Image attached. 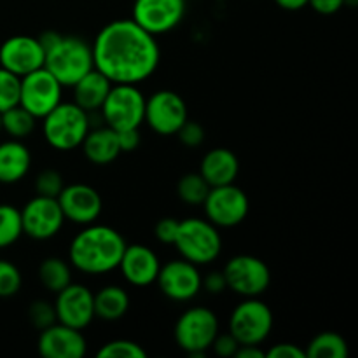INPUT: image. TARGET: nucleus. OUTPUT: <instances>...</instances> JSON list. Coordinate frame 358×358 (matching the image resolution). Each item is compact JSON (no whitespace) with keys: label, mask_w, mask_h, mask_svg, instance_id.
<instances>
[{"label":"nucleus","mask_w":358,"mask_h":358,"mask_svg":"<svg viewBox=\"0 0 358 358\" xmlns=\"http://www.w3.org/2000/svg\"><path fill=\"white\" fill-rule=\"evenodd\" d=\"M227 289L241 297H259L271 285V271L262 259L255 255H234L222 269Z\"/></svg>","instance_id":"9"},{"label":"nucleus","mask_w":358,"mask_h":358,"mask_svg":"<svg viewBox=\"0 0 358 358\" xmlns=\"http://www.w3.org/2000/svg\"><path fill=\"white\" fill-rule=\"evenodd\" d=\"M236 358H266V352L261 345H241L236 350Z\"/></svg>","instance_id":"44"},{"label":"nucleus","mask_w":358,"mask_h":358,"mask_svg":"<svg viewBox=\"0 0 358 358\" xmlns=\"http://www.w3.org/2000/svg\"><path fill=\"white\" fill-rule=\"evenodd\" d=\"M201 282L203 276L198 266L185 259H175L161 266L156 278L161 292L177 303L194 299L201 292Z\"/></svg>","instance_id":"15"},{"label":"nucleus","mask_w":358,"mask_h":358,"mask_svg":"<svg viewBox=\"0 0 358 358\" xmlns=\"http://www.w3.org/2000/svg\"><path fill=\"white\" fill-rule=\"evenodd\" d=\"M119 269L129 285L149 287L156 283L161 262L152 248L142 243L126 245L124 254L119 262Z\"/></svg>","instance_id":"20"},{"label":"nucleus","mask_w":358,"mask_h":358,"mask_svg":"<svg viewBox=\"0 0 358 358\" xmlns=\"http://www.w3.org/2000/svg\"><path fill=\"white\" fill-rule=\"evenodd\" d=\"M304 353L306 358H346L350 350L348 343L341 334L322 332L311 339Z\"/></svg>","instance_id":"27"},{"label":"nucleus","mask_w":358,"mask_h":358,"mask_svg":"<svg viewBox=\"0 0 358 358\" xmlns=\"http://www.w3.org/2000/svg\"><path fill=\"white\" fill-rule=\"evenodd\" d=\"M37 348L44 358H83L87 352L83 332L59 322L41 331Z\"/></svg>","instance_id":"19"},{"label":"nucleus","mask_w":358,"mask_h":358,"mask_svg":"<svg viewBox=\"0 0 358 358\" xmlns=\"http://www.w3.org/2000/svg\"><path fill=\"white\" fill-rule=\"evenodd\" d=\"M210 185L205 178L201 177L199 171H192V173H185L180 177L177 184V194L182 203L189 206H198L203 205L210 192Z\"/></svg>","instance_id":"29"},{"label":"nucleus","mask_w":358,"mask_h":358,"mask_svg":"<svg viewBox=\"0 0 358 358\" xmlns=\"http://www.w3.org/2000/svg\"><path fill=\"white\" fill-rule=\"evenodd\" d=\"M110 87L112 83L100 72V70H90L86 76L80 77V79L72 86L73 103L79 105V107L83 108V110H86L87 114L98 112L101 108V105H103Z\"/></svg>","instance_id":"24"},{"label":"nucleus","mask_w":358,"mask_h":358,"mask_svg":"<svg viewBox=\"0 0 358 358\" xmlns=\"http://www.w3.org/2000/svg\"><path fill=\"white\" fill-rule=\"evenodd\" d=\"M275 2L285 10H301L308 6V0H275Z\"/></svg>","instance_id":"45"},{"label":"nucleus","mask_w":358,"mask_h":358,"mask_svg":"<svg viewBox=\"0 0 358 358\" xmlns=\"http://www.w3.org/2000/svg\"><path fill=\"white\" fill-rule=\"evenodd\" d=\"M206 220L217 227H236L247 219L250 212V199L247 192L234 184L210 189L203 201Z\"/></svg>","instance_id":"10"},{"label":"nucleus","mask_w":358,"mask_h":358,"mask_svg":"<svg viewBox=\"0 0 358 358\" xmlns=\"http://www.w3.org/2000/svg\"><path fill=\"white\" fill-rule=\"evenodd\" d=\"M187 10V0H135L133 17L143 30L163 35L182 23Z\"/></svg>","instance_id":"14"},{"label":"nucleus","mask_w":358,"mask_h":358,"mask_svg":"<svg viewBox=\"0 0 358 358\" xmlns=\"http://www.w3.org/2000/svg\"><path fill=\"white\" fill-rule=\"evenodd\" d=\"M94 69L112 84H140L159 66L161 51L156 35L133 20H115L94 37Z\"/></svg>","instance_id":"1"},{"label":"nucleus","mask_w":358,"mask_h":358,"mask_svg":"<svg viewBox=\"0 0 358 358\" xmlns=\"http://www.w3.org/2000/svg\"><path fill=\"white\" fill-rule=\"evenodd\" d=\"M23 236L21 210L2 203L0 205V248H7Z\"/></svg>","instance_id":"30"},{"label":"nucleus","mask_w":358,"mask_h":358,"mask_svg":"<svg viewBox=\"0 0 358 358\" xmlns=\"http://www.w3.org/2000/svg\"><path fill=\"white\" fill-rule=\"evenodd\" d=\"M83 152L90 163L96 164V166H105V164L114 163L121 154V147L117 142V133L108 126L103 128H94L87 131L84 136Z\"/></svg>","instance_id":"23"},{"label":"nucleus","mask_w":358,"mask_h":358,"mask_svg":"<svg viewBox=\"0 0 358 358\" xmlns=\"http://www.w3.org/2000/svg\"><path fill=\"white\" fill-rule=\"evenodd\" d=\"M21 224L23 234L37 241H45L55 238L65 224L62 208L56 198L38 196L31 198L21 210Z\"/></svg>","instance_id":"13"},{"label":"nucleus","mask_w":358,"mask_h":358,"mask_svg":"<svg viewBox=\"0 0 358 358\" xmlns=\"http://www.w3.org/2000/svg\"><path fill=\"white\" fill-rule=\"evenodd\" d=\"M266 358H306V353L292 343H280L266 352Z\"/></svg>","instance_id":"39"},{"label":"nucleus","mask_w":358,"mask_h":358,"mask_svg":"<svg viewBox=\"0 0 358 358\" xmlns=\"http://www.w3.org/2000/svg\"><path fill=\"white\" fill-rule=\"evenodd\" d=\"M308 6H311L315 13L332 16L345 7V2L343 0H308Z\"/></svg>","instance_id":"42"},{"label":"nucleus","mask_w":358,"mask_h":358,"mask_svg":"<svg viewBox=\"0 0 358 358\" xmlns=\"http://www.w3.org/2000/svg\"><path fill=\"white\" fill-rule=\"evenodd\" d=\"M201 289H205L208 294H222L227 289L226 276L222 271H212L203 278Z\"/></svg>","instance_id":"41"},{"label":"nucleus","mask_w":358,"mask_h":358,"mask_svg":"<svg viewBox=\"0 0 358 358\" xmlns=\"http://www.w3.org/2000/svg\"><path fill=\"white\" fill-rule=\"evenodd\" d=\"M65 187V182H63V175L58 170H42L41 173L35 178V192L38 196H48V198H58V194L62 192V189Z\"/></svg>","instance_id":"35"},{"label":"nucleus","mask_w":358,"mask_h":358,"mask_svg":"<svg viewBox=\"0 0 358 358\" xmlns=\"http://www.w3.org/2000/svg\"><path fill=\"white\" fill-rule=\"evenodd\" d=\"M100 112L105 124L114 131L136 129L145 115V96L136 84H112Z\"/></svg>","instance_id":"7"},{"label":"nucleus","mask_w":358,"mask_h":358,"mask_svg":"<svg viewBox=\"0 0 358 358\" xmlns=\"http://www.w3.org/2000/svg\"><path fill=\"white\" fill-rule=\"evenodd\" d=\"M126 245L117 229L93 222L73 236L69 248L70 266L84 275H105L119 268Z\"/></svg>","instance_id":"2"},{"label":"nucleus","mask_w":358,"mask_h":358,"mask_svg":"<svg viewBox=\"0 0 358 358\" xmlns=\"http://www.w3.org/2000/svg\"><path fill=\"white\" fill-rule=\"evenodd\" d=\"M90 129V114L73 101H59L42 117L44 140L59 152H69L80 147Z\"/></svg>","instance_id":"3"},{"label":"nucleus","mask_w":358,"mask_h":358,"mask_svg":"<svg viewBox=\"0 0 358 358\" xmlns=\"http://www.w3.org/2000/svg\"><path fill=\"white\" fill-rule=\"evenodd\" d=\"M189 119L187 105L184 98L171 90H159L145 98L143 122L154 133L163 136L177 135L180 126Z\"/></svg>","instance_id":"12"},{"label":"nucleus","mask_w":358,"mask_h":358,"mask_svg":"<svg viewBox=\"0 0 358 358\" xmlns=\"http://www.w3.org/2000/svg\"><path fill=\"white\" fill-rule=\"evenodd\" d=\"M55 311L59 324L83 331L94 320L93 292L80 283H69L56 294Z\"/></svg>","instance_id":"17"},{"label":"nucleus","mask_w":358,"mask_h":358,"mask_svg":"<svg viewBox=\"0 0 358 358\" xmlns=\"http://www.w3.org/2000/svg\"><path fill=\"white\" fill-rule=\"evenodd\" d=\"M275 324L271 308L257 297H245L229 317V334L238 345H262Z\"/></svg>","instance_id":"8"},{"label":"nucleus","mask_w":358,"mask_h":358,"mask_svg":"<svg viewBox=\"0 0 358 358\" xmlns=\"http://www.w3.org/2000/svg\"><path fill=\"white\" fill-rule=\"evenodd\" d=\"M173 245L182 259L196 266H206L219 259L222 252V236L219 227L210 220L189 217L178 224Z\"/></svg>","instance_id":"5"},{"label":"nucleus","mask_w":358,"mask_h":358,"mask_svg":"<svg viewBox=\"0 0 358 358\" xmlns=\"http://www.w3.org/2000/svg\"><path fill=\"white\" fill-rule=\"evenodd\" d=\"M98 358H145L147 352L131 339H114L98 350Z\"/></svg>","instance_id":"31"},{"label":"nucleus","mask_w":358,"mask_h":358,"mask_svg":"<svg viewBox=\"0 0 358 358\" xmlns=\"http://www.w3.org/2000/svg\"><path fill=\"white\" fill-rule=\"evenodd\" d=\"M0 131H2V119H0Z\"/></svg>","instance_id":"47"},{"label":"nucleus","mask_w":358,"mask_h":358,"mask_svg":"<svg viewBox=\"0 0 358 358\" xmlns=\"http://www.w3.org/2000/svg\"><path fill=\"white\" fill-rule=\"evenodd\" d=\"M23 276L16 264L0 259V297H13L20 292Z\"/></svg>","instance_id":"33"},{"label":"nucleus","mask_w":358,"mask_h":358,"mask_svg":"<svg viewBox=\"0 0 358 358\" xmlns=\"http://www.w3.org/2000/svg\"><path fill=\"white\" fill-rule=\"evenodd\" d=\"M44 69H48L63 87H72L80 77L94 69L93 49L84 38L63 35L62 41L45 52Z\"/></svg>","instance_id":"4"},{"label":"nucleus","mask_w":358,"mask_h":358,"mask_svg":"<svg viewBox=\"0 0 358 358\" xmlns=\"http://www.w3.org/2000/svg\"><path fill=\"white\" fill-rule=\"evenodd\" d=\"M56 199L65 220L77 226H90L96 222L103 210L100 192L87 184L65 185Z\"/></svg>","instance_id":"16"},{"label":"nucleus","mask_w":358,"mask_h":358,"mask_svg":"<svg viewBox=\"0 0 358 358\" xmlns=\"http://www.w3.org/2000/svg\"><path fill=\"white\" fill-rule=\"evenodd\" d=\"M178 224H180V220L173 219V217H164V219L157 220L156 227H154L156 240L164 245H173L178 233Z\"/></svg>","instance_id":"37"},{"label":"nucleus","mask_w":358,"mask_h":358,"mask_svg":"<svg viewBox=\"0 0 358 358\" xmlns=\"http://www.w3.org/2000/svg\"><path fill=\"white\" fill-rule=\"evenodd\" d=\"M31 166V154L21 140L10 138L0 143V184L23 180Z\"/></svg>","instance_id":"22"},{"label":"nucleus","mask_w":358,"mask_h":358,"mask_svg":"<svg viewBox=\"0 0 358 358\" xmlns=\"http://www.w3.org/2000/svg\"><path fill=\"white\" fill-rule=\"evenodd\" d=\"M94 318L103 322H117L128 313L129 296L122 287L105 285L103 289L93 294Z\"/></svg>","instance_id":"25"},{"label":"nucleus","mask_w":358,"mask_h":358,"mask_svg":"<svg viewBox=\"0 0 358 358\" xmlns=\"http://www.w3.org/2000/svg\"><path fill=\"white\" fill-rule=\"evenodd\" d=\"M2 119V129L10 136V138L23 140L34 133L35 126H37V117L31 115L27 108L21 105L10 107L9 110L0 114Z\"/></svg>","instance_id":"28"},{"label":"nucleus","mask_w":358,"mask_h":358,"mask_svg":"<svg viewBox=\"0 0 358 358\" xmlns=\"http://www.w3.org/2000/svg\"><path fill=\"white\" fill-rule=\"evenodd\" d=\"M219 334V318L210 308L192 306L178 317L173 336L178 348L191 357H203Z\"/></svg>","instance_id":"6"},{"label":"nucleus","mask_w":358,"mask_h":358,"mask_svg":"<svg viewBox=\"0 0 358 358\" xmlns=\"http://www.w3.org/2000/svg\"><path fill=\"white\" fill-rule=\"evenodd\" d=\"M177 136L178 140H180L182 145L189 147V149H194V147H199L203 142H205L206 133H205V128H203L199 122L187 119V121L180 126V129L177 131Z\"/></svg>","instance_id":"36"},{"label":"nucleus","mask_w":358,"mask_h":358,"mask_svg":"<svg viewBox=\"0 0 358 358\" xmlns=\"http://www.w3.org/2000/svg\"><path fill=\"white\" fill-rule=\"evenodd\" d=\"M28 320L37 331H44L49 325L56 324L55 303H49L45 299H37L28 308Z\"/></svg>","instance_id":"34"},{"label":"nucleus","mask_w":358,"mask_h":358,"mask_svg":"<svg viewBox=\"0 0 358 358\" xmlns=\"http://www.w3.org/2000/svg\"><path fill=\"white\" fill-rule=\"evenodd\" d=\"M199 173L208 182L210 187L234 184L238 173H240V161L233 150L226 149V147H217L203 156Z\"/></svg>","instance_id":"21"},{"label":"nucleus","mask_w":358,"mask_h":358,"mask_svg":"<svg viewBox=\"0 0 358 358\" xmlns=\"http://www.w3.org/2000/svg\"><path fill=\"white\" fill-rule=\"evenodd\" d=\"M115 133H117V142H119V147H121V152H133V150L138 149L140 142H142L138 128L122 129V131H115Z\"/></svg>","instance_id":"40"},{"label":"nucleus","mask_w":358,"mask_h":358,"mask_svg":"<svg viewBox=\"0 0 358 358\" xmlns=\"http://www.w3.org/2000/svg\"><path fill=\"white\" fill-rule=\"evenodd\" d=\"M343 2H345L346 7H352V9L358 6V0H343Z\"/></svg>","instance_id":"46"},{"label":"nucleus","mask_w":358,"mask_h":358,"mask_svg":"<svg viewBox=\"0 0 358 358\" xmlns=\"http://www.w3.org/2000/svg\"><path fill=\"white\" fill-rule=\"evenodd\" d=\"M21 77L0 66V114L20 105Z\"/></svg>","instance_id":"32"},{"label":"nucleus","mask_w":358,"mask_h":358,"mask_svg":"<svg viewBox=\"0 0 358 358\" xmlns=\"http://www.w3.org/2000/svg\"><path fill=\"white\" fill-rule=\"evenodd\" d=\"M62 93L63 86L44 66L21 77L20 105L37 119L48 115L59 101H63Z\"/></svg>","instance_id":"11"},{"label":"nucleus","mask_w":358,"mask_h":358,"mask_svg":"<svg viewBox=\"0 0 358 358\" xmlns=\"http://www.w3.org/2000/svg\"><path fill=\"white\" fill-rule=\"evenodd\" d=\"M240 348V345H238L236 339L233 338V336L227 332V334H217L215 339H213L212 346H210V350H213V353L222 358H231L236 355V350Z\"/></svg>","instance_id":"38"},{"label":"nucleus","mask_w":358,"mask_h":358,"mask_svg":"<svg viewBox=\"0 0 358 358\" xmlns=\"http://www.w3.org/2000/svg\"><path fill=\"white\" fill-rule=\"evenodd\" d=\"M38 280L45 290L58 294L72 283V268L62 257H45L38 266Z\"/></svg>","instance_id":"26"},{"label":"nucleus","mask_w":358,"mask_h":358,"mask_svg":"<svg viewBox=\"0 0 358 358\" xmlns=\"http://www.w3.org/2000/svg\"><path fill=\"white\" fill-rule=\"evenodd\" d=\"M62 37H63V34H59V31H56V30H45V31H42L41 35H38V42H41V45H42V49H44V52H48L49 49L51 48H55L56 44H58L59 41H62Z\"/></svg>","instance_id":"43"},{"label":"nucleus","mask_w":358,"mask_h":358,"mask_svg":"<svg viewBox=\"0 0 358 358\" xmlns=\"http://www.w3.org/2000/svg\"><path fill=\"white\" fill-rule=\"evenodd\" d=\"M44 58L45 52L41 42L31 35H14L0 45V66L17 77L42 69Z\"/></svg>","instance_id":"18"}]
</instances>
